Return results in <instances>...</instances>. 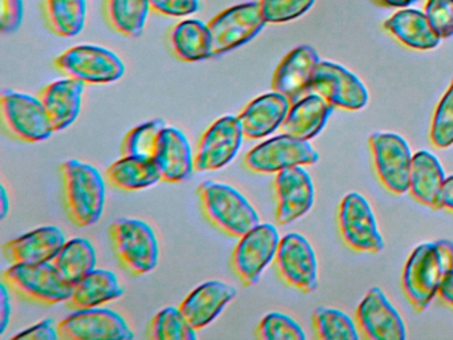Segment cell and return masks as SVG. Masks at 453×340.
Listing matches in <instances>:
<instances>
[{
    "label": "cell",
    "instance_id": "cell-1",
    "mask_svg": "<svg viewBox=\"0 0 453 340\" xmlns=\"http://www.w3.org/2000/svg\"><path fill=\"white\" fill-rule=\"evenodd\" d=\"M452 270V241L426 242L413 250L403 270L402 283L416 310L423 311L428 307Z\"/></svg>",
    "mask_w": 453,
    "mask_h": 340
},
{
    "label": "cell",
    "instance_id": "cell-2",
    "mask_svg": "<svg viewBox=\"0 0 453 340\" xmlns=\"http://www.w3.org/2000/svg\"><path fill=\"white\" fill-rule=\"evenodd\" d=\"M65 209L79 228L99 222L105 204V182L102 173L86 162L68 159L60 167Z\"/></svg>",
    "mask_w": 453,
    "mask_h": 340
},
{
    "label": "cell",
    "instance_id": "cell-3",
    "mask_svg": "<svg viewBox=\"0 0 453 340\" xmlns=\"http://www.w3.org/2000/svg\"><path fill=\"white\" fill-rule=\"evenodd\" d=\"M203 214L230 236H242L261 223L253 205L233 186L205 181L197 189Z\"/></svg>",
    "mask_w": 453,
    "mask_h": 340
},
{
    "label": "cell",
    "instance_id": "cell-4",
    "mask_svg": "<svg viewBox=\"0 0 453 340\" xmlns=\"http://www.w3.org/2000/svg\"><path fill=\"white\" fill-rule=\"evenodd\" d=\"M110 238L121 265L134 275L150 273L157 266L158 242L144 220L120 218L110 226Z\"/></svg>",
    "mask_w": 453,
    "mask_h": 340
},
{
    "label": "cell",
    "instance_id": "cell-5",
    "mask_svg": "<svg viewBox=\"0 0 453 340\" xmlns=\"http://www.w3.org/2000/svg\"><path fill=\"white\" fill-rule=\"evenodd\" d=\"M4 281L18 294L43 305L68 302L73 289L51 262L12 263L4 271Z\"/></svg>",
    "mask_w": 453,
    "mask_h": 340
},
{
    "label": "cell",
    "instance_id": "cell-6",
    "mask_svg": "<svg viewBox=\"0 0 453 340\" xmlns=\"http://www.w3.org/2000/svg\"><path fill=\"white\" fill-rule=\"evenodd\" d=\"M2 120L10 135L25 143H41L55 132L41 98L27 93H2Z\"/></svg>",
    "mask_w": 453,
    "mask_h": 340
},
{
    "label": "cell",
    "instance_id": "cell-7",
    "mask_svg": "<svg viewBox=\"0 0 453 340\" xmlns=\"http://www.w3.org/2000/svg\"><path fill=\"white\" fill-rule=\"evenodd\" d=\"M55 66L84 84H108L126 73V66L115 52L91 44L70 48L57 58Z\"/></svg>",
    "mask_w": 453,
    "mask_h": 340
},
{
    "label": "cell",
    "instance_id": "cell-8",
    "mask_svg": "<svg viewBox=\"0 0 453 340\" xmlns=\"http://www.w3.org/2000/svg\"><path fill=\"white\" fill-rule=\"evenodd\" d=\"M318 161L319 153L310 141L285 133L259 143L245 156L246 167L261 174L280 173L288 167L307 166L317 164Z\"/></svg>",
    "mask_w": 453,
    "mask_h": 340
},
{
    "label": "cell",
    "instance_id": "cell-9",
    "mask_svg": "<svg viewBox=\"0 0 453 340\" xmlns=\"http://www.w3.org/2000/svg\"><path fill=\"white\" fill-rule=\"evenodd\" d=\"M266 26L259 3L233 5L208 24L213 56L230 52L253 40Z\"/></svg>",
    "mask_w": 453,
    "mask_h": 340
},
{
    "label": "cell",
    "instance_id": "cell-10",
    "mask_svg": "<svg viewBox=\"0 0 453 340\" xmlns=\"http://www.w3.org/2000/svg\"><path fill=\"white\" fill-rule=\"evenodd\" d=\"M280 233L272 223H259L240 236L233 251V270L246 286H253L265 268L275 259L280 246Z\"/></svg>",
    "mask_w": 453,
    "mask_h": 340
},
{
    "label": "cell",
    "instance_id": "cell-11",
    "mask_svg": "<svg viewBox=\"0 0 453 340\" xmlns=\"http://www.w3.org/2000/svg\"><path fill=\"white\" fill-rule=\"evenodd\" d=\"M342 238L351 249L362 252H379L384 239L370 202L357 191L342 199L338 212Z\"/></svg>",
    "mask_w": 453,
    "mask_h": 340
},
{
    "label": "cell",
    "instance_id": "cell-12",
    "mask_svg": "<svg viewBox=\"0 0 453 340\" xmlns=\"http://www.w3.org/2000/svg\"><path fill=\"white\" fill-rule=\"evenodd\" d=\"M370 146L381 183L392 193H407L413 159L407 141L396 133H373Z\"/></svg>",
    "mask_w": 453,
    "mask_h": 340
},
{
    "label": "cell",
    "instance_id": "cell-13",
    "mask_svg": "<svg viewBox=\"0 0 453 340\" xmlns=\"http://www.w3.org/2000/svg\"><path fill=\"white\" fill-rule=\"evenodd\" d=\"M311 92L347 111H359L368 103L367 88L359 77L333 61H319L312 76Z\"/></svg>",
    "mask_w": 453,
    "mask_h": 340
},
{
    "label": "cell",
    "instance_id": "cell-14",
    "mask_svg": "<svg viewBox=\"0 0 453 340\" xmlns=\"http://www.w3.org/2000/svg\"><path fill=\"white\" fill-rule=\"evenodd\" d=\"M243 138L238 117L224 116L214 121L198 141L196 172H214L226 166L240 151Z\"/></svg>",
    "mask_w": 453,
    "mask_h": 340
},
{
    "label": "cell",
    "instance_id": "cell-15",
    "mask_svg": "<svg viewBox=\"0 0 453 340\" xmlns=\"http://www.w3.org/2000/svg\"><path fill=\"white\" fill-rule=\"evenodd\" d=\"M58 331L65 340L134 339L123 316L110 308L76 310L58 324Z\"/></svg>",
    "mask_w": 453,
    "mask_h": 340
},
{
    "label": "cell",
    "instance_id": "cell-16",
    "mask_svg": "<svg viewBox=\"0 0 453 340\" xmlns=\"http://www.w3.org/2000/svg\"><path fill=\"white\" fill-rule=\"evenodd\" d=\"M274 260L278 274L286 283L303 292L317 289V255L302 234L288 233L282 236Z\"/></svg>",
    "mask_w": 453,
    "mask_h": 340
},
{
    "label": "cell",
    "instance_id": "cell-17",
    "mask_svg": "<svg viewBox=\"0 0 453 340\" xmlns=\"http://www.w3.org/2000/svg\"><path fill=\"white\" fill-rule=\"evenodd\" d=\"M360 331L371 340H404L405 324L380 287L368 290L357 310Z\"/></svg>",
    "mask_w": 453,
    "mask_h": 340
},
{
    "label": "cell",
    "instance_id": "cell-18",
    "mask_svg": "<svg viewBox=\"0 0 453 340\" xmlns=\"http://www.w3.org/2000/svg\"><path fill=\"white\" fill-rule=\"evenodd\" d=\"M280 225H288L310 212L315 199L314 183L303 166L288 167L277 173L274 181Z\"/></svg>",
    "mask_w": 453,
    "mask_h": 340
},
{
    "label": "cell",
    "instance_id": "cell-19",
    "mask_svg": "<svg viewBox=\"0 0 453 340\" xmlns=\"http://www.w3.org/2000/svg\"><path fill=\"white\" fill-rule=\"evenodd\" d=\"M319 61L317 50L310 45L294 48L275 69L273 90L282 93L291 104L296 103L299 98L309 95L312 76Z\"/></svg>",
    "mask_w": 453,
    "mask_h": 340
},
{
    "label": "cell",
    "instance_id": "cell-20",
    "mask_svg": "<svg viewBox=\"0 0 453 340\" xmlns=\"http://www.w3.org/2000/svg\"><path fill=\"white\" fill-rule=\"evenodd\" d=\"M290 106V100L275 90L254 98L237 116L243 135L249 140H258L280 129Z\"/></svg>",
    "mask_w": 453,
    "mask_h": 340
},
{
    "label": "cell",
    "instance_id": "cell-21",
    "mask_svg": "<svg viewBox=\"0 0 453 340\" xmlns=\"http://www.w3.org/2000/svg\"><path fill=\"white\" fill-rule=\"evenodd\" d=\"M234 287L225 282L211 281L196 287L180 305L195 329H203L216 321L217 316L234 299Z\"/></svg>",
    "mask_w": 453,
    "mask_h": 340
},
{
    "label": "cell",
    "instance_id": "cell-22",
    "mask_svg": "<svg viewBox=\"0 0 453 340\" xmlns=\"http://www.w3.org/2000/svg\"><path fill=\"white\" fill-rule=\"evenodd\" d=\"M153 159L165 182H182L196 172L195 156L189 141L181 130L174 127L164 128Z\"/></svg>",
    "mask_w": 453,
    "mask_h": 340
},
{
    "label": "cell",
    "instance_id": "cell-23",
    "mask_svg": "<svg viewBox=\"0 0 453 340\" xmlns=\"http://www.w3.org/2000/svg\"><path fill=\"white\" fill-rule=\"evenodd\" d=\"M65 233L57 226H43L7 242L4 255L12 263L51 262L65 243Z\"/></svg>",
    "mask_w": 453,
    "mask_h": 340
},
{
    "label": "cell",
    "instance_id": "cell-24",
    "mask_svg": "<svg viewBox=\"0 0 453 340\" xmlns=\"http://www.w3.org/2000/svg\"><path fill=\"white\" fill-rule=\"evenodd\" d=\"M335 106L318 93H309L291 104L280 130L285 135L310 141L317 137L327 124Z\"/></svg>",
    "mask_w": 453,
    "mask_h": 340
},
{
    "label": "cell",
    "instance_id": "cell-25",
    "mask_svg": "<svg viewBox=\"0 0 453 340\" xmlns=\"http://www.w3.org/2000/svg\"><path fill=\"white\" fill-rule=\"evenodd\" d=\"M84 85L81 80L68 77L47 85L39 96L51 119L55 132L67 129L78 119Z\"/></svg>",
    "mask_w": 453,
    "mask_h": 340
},
{
    "label": "cell",
    "instance_id": "cell-26",
    "mask_svg": "<svg viewBox=\"0 0 453 340\" xmlns=\"http://www.w3.org/2000/svg\"><path fill=\"white\" fill-rule=\"evenodd\" d=\"M442 165L434 154L420 151L413 154L410 174V193L420 204L440 209V194L445 182Z\"/></svg>",
    "mask_w": 453,
    "mask_h": 340
},
{
    "label": "cell",
    "instance_id": "cell-27",
    "mask_svg": "<svg viewBox=\"0 0 453 340\" xmlns=\"http://www.w3.org/2000/svg\"><path fill=\"white\" fill-rule=\"evenodd\" d=\"M384 28L412 50H434L441 40L429 24L426 12L418 10L397 11L384 23Z\"/></svg>",
    "mask_w": 453,
    "mask_h": 340
},
{
    "label": "cell",
    "instance_id": "cell-28",
    "mask_svg": "<svg viewBox=\"0 0 453 340\" xmlns=\"http://www.w3.org/2000/svg\"><path fill=\"white\" fill-rule=\"evenodd\" d=\"M107 180L120 190L136 191L156 185L163 175L153 158L123 156L108 167Z\"/></svg>",
    "mask_w": 453,
    "mask_h": 340
},
{
    "label": "cell",
    "instance_id": "cell-29",
    "mask_svg": "<svg viewBox=\"0 0 453 340\" xmlns=\"http://www.w3.org/2000/svg\"><path fill=\"white\" fill-rule=\"evenodd\" d=\"M121 295L123 287L119 283L115 274L95 268L73 286L68 303L76 310H84L100 307L105 303L119 299Z\"/></svg>",
    "mask_w": 453,
    "mask_h": 340
},
{
    "label": "cell",
    "instance_id": "cell-30",
    "mask_svg": "<svg viewBox=\"0 0 453 340\" xmlns=\"http://www.w3.org/2000/svg\"><path fill=\"white\" fill-rule=\"evenodd\" d=\"M171 44L177 58L188 63L206 60L213 56L208 24L198 19L180 21L172 29Z\"/></svg>",
    "mask_w": 453,
    "mask_h": 340
},
{
    "label": "cell",
    "instance_id": "cell-31",
    "mask_svg": "<svg viewBox=\"0 0 453 340\" xmlns=\"http://www.w3.org/2000/svg\"><path fill=\"white\" fill-rule=\"evenodd\" d=\"M51 263L68 284L75 286L96 268V251L88 239L73 238L63 244Z\"/></svg>",
    "mask_w": 453,
    "mask_h": 340
},
{
    "label": "cell",
    "instance_id": "cell-32",
    "mask_svg": "<svg viewBox=\"0 0 453 340\" xmlns=\"http://www.w3.org/2000/svg\"><path fill=\"white\" fill-rule=\"evenodd\" d=\"M150 0H107V15L113 28L129 37H139L144 32Z\"/></svg>",
    "mask_w": 453,
    "mask_h": 340
},
{
    "label": "cell",
    "instance_id": "cell-33",
    "mask_svg": "<svg viewBox=\"0 0 453 340\" xmlns=\"http://www.w3.org/2000/svg\"><path fill=\"white\" fill-rule=\"evenodd\" d=\"M46 13L55 34L78 36L86 26L87 0H46Z\"/></svg>",
    "mask_w": 453,
    "mask_h": 340
},
{
    "label": "cell",
    "instance_id": "cell-34",
    "mask_svg": "<svg viewBox=\"0 0 453 340\" xmlns=\"http://www.w3.org/2000/svg\"><path fill=\"white\" fill-rule=\"evenodd\" d=\"M312 323L320 339L357 340V324L351 316L338 308L318 307L312 313Z\"/></svg>",
    "mask_w": 453,
    "mask_h": 340
},
{
    "label": "cell",
    "instance_id": "cell-35",
    "mask_svg": "<svg viewBox=\"0 0 453 340\" xmlns=\"http://www.w3.org/2000/svg\"><path fill=\"white\" fill-rule=\"evenodd\" d=\"M197 329L185 318L180 308L165 307L153 316L150 337L153 340H196Z\"/></svg>",
    "mask_w": 453,
    "mask_h": 340
},
{
    "label": "cell",
    "instance_id": "cell-36",
    "mask_svg": "<svg viewBox=\"0 0 453 340\" xmlns=\"http://www.w3.org/2000/svg\"><path fill=\"white\" fill-rule=\"evenodd\" d=\"M166 127L161 119L152 120L129 130L121 143L123 156L144 157L153 158L157 148L158 138Z\"/></svg>",
    "mask_w": 453,
    "mask_h": 340
},
{
    "label": "cell",
    "instance_id": "cell-37",
    "mask_svg": "<svg viewBox=\"0 0 453 340\" xmlns=\"http://www.w3.org/2000/svg\"><path fill=\"white\" fill-rule=\"evenodd\" d=\"M431 141L440 149L453 145V80L437 104L431 125Z\"/></svg>",
    "mask_w": 453,
    "mask_h": 340
},
{
    "label": "cell",
    "instance_id": "cell-38",
    "mask_svg": "<svg viewBox=\"0 0 453 340\" xmlns=\"http://www.w3.org/2000/svg\"><path fill=\"white\" fill-rule=\"evenodd\" d=\"M259 339L264 340H304L302 327L290 316L280 313H270L262 319L257 328Z\"/></svg>",
    "mask_w": 453,
    "mask_h": 340
},
{
    "label": "cell",
    "instance_id": "cell-39",
    "mask_svg": "<svg viewBox=\"0 0 453 340\" xmlns=\"http://www.w3.org/2000/svg\"><path fill=\"white\" fill-rule=\"evenodd\" d=\"M266 23L280 24L301 18L314 5L315 0H259Z\"/></svg>",
    "mask_w": 453,
    "mask_h": 340
},
{
    "label": "cell",
    "instance_id": "cell-40",
    "mask_svg": "<svg viewBox=\"0 0 453 340\" xmlns=\"http://www.w3.org/2000/svg\"><path fill=\"white\" fill-rule=\"evenodd\" d=\"M424 12L441 39L453 36V0H428Z\"/></svg>",
    "mask_w": 453,
    "mask_h": 340
},
{
    "label": "cell",
    "instance_id": "cell-41",
    "mask_svg": "<svg viewBox=\"0 0 453 340\" xmlns=\"http://www.w3.org/2000/svg\"><path fill=\"white\" fill-rule=\"evenodd\" d=\"M150 2L153 10L173 18L189 16L200 10V0H150Z\"/></svg>",
    "mask_w": 453,
    "mask_h": 340
},
{
    "label": "cell",
    "instance_id": "cell-42",
    "mask_svg": "<svg viewBox=\"0 0 453 340\" xmlns=\"http://www.w3.org/2000/svg\"><path fill=\"white\" fill-rule=\"evenodd\" d=\"M23 21V0H0V28L4 34L18 31Z\"/></svg>",
    "mask_w": 453,
    "mask_h": 340
},
{
    "label": "cell",
    "instance_id": "cell-43",
    "mask_svg": "<svg viewBox=\"0 0 453 340\" xmlns=\"http://www.w3.org/2000/svg\"><path fill=\"white\" fill-rule=\"evenodd\" d=\"M14 340H57L60 339L58 324L51 318L44 319L34 326L28 327L25 331L19 332L12 337Z\"/></svg>",
    "mask_w": 453,
    "mask_h": 340
},
{
    "label": "cell",
    "instance_id": "cell-44",
    "mask_svg": "<svg viewBox=\"0 0 453 340\" xmlns=\"http://www.w3.org/2000/svg\"><path fill=\"white\" fill-rule=\"evenodd\" d=\"M7 286L9 284L4 281L2 286H0V334H4L6 331L10 316H12V299H10Z\"/></svg>",
    "mask_w": 453,
    "mask_h": 340
},
{
    "label": "cell",
    "instance_id": "cell-45",
    "mask_svg": "<svg viewBox=\"0 0 453 340\" xmlns=\"http://www.w3.org/2000/svg\"><path fill=\"white\" fill-rule=\"evenodd\" d=\"M440 206L453 212V175L445 178L441 194H440Z\"/></svg>",
    "mask_w": 453,
    "mask_h": 340
},
{
    "label": "cell",
    "instance_id": "cell-46",
    "mask_svg": "<svg viewBox=\"0 0 453 340\" xmlns=\"http://www.w3.org/2000/svg\"><path fill=\"white\" fill-rule=\"evenodd\" d=\"M439 295L448 305L453 307V270L448 274L447 278L442 282L441 287L439 290Z\"/></svg>",
    "mask_w": 453,
    "mask_h": 340
},
{
    "label": "cell",
    "instance_id": "cell-47",
    "mask_svg": "<svg viewBox=\"0 0 453 340\" xmlns=\"http://www.w3.org/2000/svg\"><path fill=\"white\" fill-rule=\"evenodd\" d=\"M0 202H2V206H0V212H2V214H0V218L4 220L10 209V199L9 196H7V190L4 185H2V190H0Z\"/></svg>",
    "mask_w": 453,
    "mask_h": 340
},
{
    "label": "cell",
    "instance_id": "cell-48",
    "mask_svg": "<svg viewBox=\"0 0 453 340\" xmlns=\"http://www.w3.org/2000/svg\"><path fill=\"white\" fill-rule=\"evenodd\" d=\"M380 4L387 5V7H407V5L412 4L416 0H376Z\"/></svg>",
    "mask_w": 453,
    "mask_h": 340
}]
</instances>
